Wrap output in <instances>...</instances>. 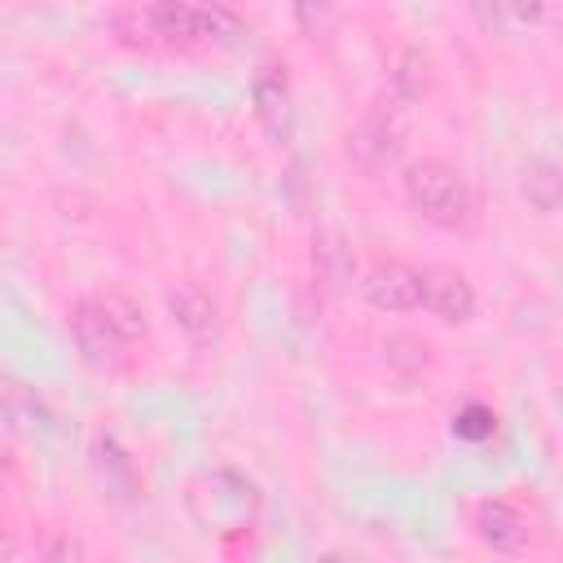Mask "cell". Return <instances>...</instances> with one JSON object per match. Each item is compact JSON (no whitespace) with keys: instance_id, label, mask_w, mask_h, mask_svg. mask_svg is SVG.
Listing matches in <instances>:
<instances>
[{"instance_id":"6da1fadb","label":"cell","mask_w":563,"mask_h":563,"mask_svg":"<svg viewBox=\"0 0 563 563\" xmlns=\"http://www.w3.org/2000/svg\"><path fill=\"white\" fill-rule=\"evenodd\" d=\"M400 189H405V202L422 220H431L440 229H466L475 220V194H471L466 176L453 163H444V158H413V163H405Z\"/></svg>"},{"instance_id":"7a4b0ae2","label":"cell","mask_w":563,"mask_h":563,"mask_svg":"<svg viewBox=\"0 0 563 563\" xmlns=\"http://www.w3.org/2000/svg\"><path fill=\"white\" fill-rule=\"evenodd\" d=\"M405 136H409V106L396 101L391 92H378L361 114V123L347 132L343 154L361 176H378L400 158Z\"/></svg>"},{"instance_id":"3957f363","label":"cell","mask_w":563,"mask_h":563,"mask_svg":"<svg viewBox=\"0 0 563 563\" xmlns=\"http://www.w3.org/2000/svg\"><path fill=\"white\" fill-rule=\"evenodd\" d=\"M198 484L211 488L207 493L211 510H202L198 523L220 528V532H233V528L251 523V515L260 506V493H255V484L246 475H238V471H207V475H198Z\"/></svg>"},{"instance_id":"277c9868","label":"cell","mask_w":563,"mask_h":563,"mask_svg":"<svg viewBox=\"0 0 563 563\" xmlns=\"http://www.w3.org/2000/svg\"><path fill=\"white\" fill-rule=\"evenodd\" d=\"M418 303L431 317H440L449 325H462L475 312V286L453 264H427V268H418Z\"/></svg>"},{"instance_id":"5b68a950","label":"cell","mask_w":563,"mask_h":563,"mask_svg":"<svg viewBox=\"0 0 563 563\" xmlns=\"http://www.w3.org/2000/svg\"><path fill=\"white\" fill-rule=\"evenodd\" d=\"M251 106H255V119L264 128V136L273 145L290 141L295 132V97H290V79L282 66H260L255 79H251Z\"/></svg>"},{"instance_id":"8992f818","label":"cell","mask_w":563,"mask_h":563,"mask_svg":"<svg viewBox=\"0 0 563 563\" xmlns=\"http://www.w3.org/2000/svg\"><path fill=\"white\" fill-rule=\"evenodd\" d=\"M66 325H70V343H75V352L84 356V365H92V369H119V365H123V347H128V343L106 325V317L97 312L92 299H79V303L70 308Z\"/></svg>"},{"instance_id":"52a82bcc","label":"cell","mask_w":563,"mask_h":563,"mask_svg":"<svg viewBox=\"0 0 563 563\" xmlns=\"http://www.w3.org/2000/svg\"><path fill=\"white\" fill-rule=\"evenodd\" d=\"M361 295L378 312H409V308H418V268H409L400 260H378L365 268Z\"/></svg>"},{"instance_id":"ba28073f","label":"cell","mask_w":563,"mask_h":563,"mask_svg":"<svg viewBox=\"0 0 563 563\" xmlns=\"http://www.w3.org/2000/svg\"><path fill=\"white\" fill-rule=\"evenodd\" d=\"M167 317L194 343H216L220 339V303L198 282H176L167 290Z\"/></svg>"},{"instance_id":"9c48e42d","label":"cell","mask_w":563,"mask_h":563,"mask_svg":"<svg viewBox=\"0 0 563 563\" xmlns=\"http://www.w3.org/2000/svg\"><path fill=\"white\" fill-rule=\"evenodd\" d=\"M471 523H475V537L493 554H519V550H528V519L510 501H501V497H484L475 506Z\"/></svg>"},{"instance_id":"30bf717a","label":"cell","mask_w":563,"mask_h":563,"mask_svg":"<svg viewBox=\"0 0 563 563\" xmlns=\"http://www.w3.org/2000/svg\"><path fill=\"white\" fill-rule=\"evenodd\" d=\"M387 92L405 106H418L431 92V57L418 44H396L387 53Z\"/></svg>"},{"instance_id":"8fae6325","label":"cell","mask_w":563,"mask_h":563,"mask_svg":"<svg viewBox=\"0 0 563 563\" xmlns=\"http://www.w3.org/2000/svg\"><path fill=\"white\" fill-rule=\"evenodd\" d=\"M352 277H356V260H352L347 238L339 229H321L312 238V282L325 290H343Z\"/></svg>"},{"instance_id":"7c38bea8","label":"cell","mask_w":563,"mask_h":563,"mask_svg":"<svg viewBox=\"0 0 563 563\" xmlns=\"http://www.w3.org/2000/svg\"><path fill=\"white\" fill-rule=\"evenodd\" d=\"M519 194L523 202L537 211V216H554L559 202H563V172L550 154H537L523 163V176H519Z\"/></svg>"},{"instance_id":"4fadbf2b","label":"cell","mask_w":563,"mask_h":563,"mask_svg":"<svg viewBox=\"0 0 563 563\" xmlns=\"http://www.w3.org/2000/svg\"><path fill=\"white\" fill-rule=\"evenodd\" d=\"M92 303H97V312L106 317V325L123 343H141L150 334V321H145V308H141L136 295H128V290H101V295H92Z\"/></svg>"},{"instance_id":"5bb4252c","label":"cell","mask_w":563,"mask_h":563,"mask_svg":"<svg viewBox=\"0 0 563 563\" xmlns=\"http://www.w3.org/2000/svg\"><path fill=\"white\" fill-rule=\"evenodd\" d=\"M145 22L167 44H194V40H202V13H198V4H180V0L150 4L145 9Z\"/></svg>"},{"instance_id":"9a60e30c","label":"cell","mask_w":563,"mask_h":563,"mask_svg":"<svg viewBox=\"0 0 563 563\" xmlns=\"http://www.w3.org/2000/svg\"><path fill=\"white\" fill-rule=\"evenodd\" d=\"M92 466H97L101 484H106L114 497H132V493H136L132 457L119 449V440H114V435H97V440H92Z\"/></svg>"},{"instance_id":"2e32d148","label":"cell","mask_w":563,"mask_h":563,"mask_svg":"<svg viewBox=\"0 0 563 563\" xmlns=\"http://www.w3.org/2000/svg\"><path fill=\"white\" fill-rule=\"evenodd\" d=\"M0 413L13 418L18 427H53V413L44 409V400L18 378H0Z\"/></svg>"},{"instance_id":"e0dca14e","label":"cell","mask_w":563,"mask_h":563,"mask_svg":"<svg viewBox=\"0 0 563 563\" xmlns=\"http://www.w3.org/2000/svg\"><path fill=\"white\" fill-rule=\"evenodd\" d=\"M35 559L40 563H88V550H84V537L66 523H48L35 541Z\"/></svg>"},{"instance_id":"ac0fdd59","label":"cell","mask_w":563,"mask_h":563,"mask_svg":"<svg viewBox=\"0 0 563 563\" xmlns=\"http://www.w3.org/2000/svg\"><path fill=\"white\" fill-rule=\"evenodd\" d=\"M383 356H387V365H391V369H400V374H418V369L431 361V343H427V339H418V334L396 330V334H387V339H383Z\"/></svg>"},{"instance_id":"d6986e66","label":"cell","mask_w":563,"mask_h":563,"mask_svg":"<svg viewBox=\"0 0 563 563\" xmlns=\"http://www.w3.org/2000/svg\"><path fill=\"white\" fill-rule=\"evenodd\" d=\"M202 13V40H220V44H233L242 35V18L224 4H198Z\"/></svg>"},{"instance_id":"ffe728a7","label":"cell","mask_w":563,"mask_h":563,"mask_svg":"<svg viewBox=\"0 0 563 563\" xmlns=\"http://www.w3.org/2000/svg\"><path fill=\"white\" fill-rule=\"evenodd\" d=\"M493 427H497V413H493L488 405H479V400H471V405H462V409L453 413V431H457L462 440H488Z\"/></svg>"},{"instance_id":"44dd1931","label":"cell","mask_w":563,"mask_h":563,"mask_svg":"<svg viewBox=\"0 0 563 563\" xmlns=\"http://www.w3.org/2000/svg\"><path fill=\"white\" fill-rule=\"evenodd\" d=\"M317 563H352V559H347V554H339V550H330V554H321Z\"/></svg>"}]
</instances>
